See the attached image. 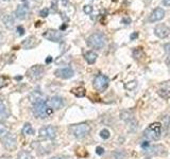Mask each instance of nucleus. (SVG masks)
Returning <instances> with one entry per match:
<instances>
[{
  "instance_id": "nucleus-1",
  "label": "nucleus",
  "mask_w": 170,
  "mask_h": 159,
  "mask_svg": "<svg viewBox=\"0 0 170 159\" xmlns=\"http://www.w3.org/2000/svg\"><path fill=\"white\" fill-rule=\"evenodd\" d=\"M33 113L36 118H40V119H45V118L49 117L52 115L53 110L47 105V101L37 102V103L33 104Z\"/></svg>"
},
{
  "instance_id": "nucleus-2",
  "label": "nucleus",
  "mask_w": 170,
  "mask_h": 159,
  "mask_svg": "<svg viewBox=\"0 0 170 159\" xmlns=\"http://www.w3.org/2000/svg\"><path fill=\"white\" fill-rule=\"evenodd\" d=\"M163 125L160 122H154L147 127L144 131V135L147 139L150 140H158L162 136Z\"/></svg>"
},
{
  "instance_id": "nucleus-3",
  "label": "nucleus",
  "mask_w": 170,
  "mask_h": 159,
  "mask_svg": "<svg viewBox=\"0 0 170 159\" xmlns=\"http://www.w3.org/2000/svg\"><path fill=\"white\" fill-rule=\"evenodd\" d=\"M69 131L76 138H84L90 133V126L87 123H79L69 126Z\"/></svg>"
},
{
  "instance_id": "nucleus-4",
  "label": "nucleus",
  "mask_w": 170,
  "mask_h": 159,
  "mask_svg": "<svg viewBox=\"0 0 170 159\" xmlns=\"http://www.w3.org/2000/svg\"><path fill=\"white\" fill-rule=\"evenodd\" d=\"M87 45L94 49H102L105 46V37L102 33H94L87 37Z\"/></svg>"
},
{
  "instance_id": "nucleus-5",
  "label": "nucleus",
  "mask_w": 170,
  "mask_h": 159,
  "mask_svg": "<svg viewBox=\"0 0 170 159\" xmlns=\"http://www.w3.org/2000/svg\"><path fill=\"white\" fill-rule=\"evenodd\" d=\"M108 83H110V80L106 76H103V74H98V76L95 78L94 80V88L97 90V91H104V90L108 88Z\"/></svg>"
},
{
  "instance_id": "nucleus-6",
  "label": "nucleus",
  "mask_w": 170,
  "mask_h": 159,
  "mask_svg": "<svg viewBox=\"0 0 170 159\" xmlns=\"http://www.w3.org/2000/svg\"><path fill=\"white\" fill-rule=\"evenodd\" d=\"M2 145L4 146V149L8 151H14L17 147V140L16 137L12 134H6V136L2 137Z\"/></svg>"
},
{
  "instance_id": "nucleus-7",
  "label": "nucleus",
  "mask_w": 170,
  "mask_h": 159,
  "mask_svg": "<svg viewBox=\"0 0 170 159\" xmlns=\"http://www.w3.org/2000/svg\"><path fill=\"white\" fill-rule=\"evenodd\" d=\"M44 67L40 65H35L33 67H31L30 69L27 71V76L29 79L33 80V81H37V80L42 79L44 76Z\"/></svg>"
},
{
  "instance_id": "nucleus-8",
  "label": "nucleus",
  "mask_w": 170,
  "mask_h": 159,
  "mask_svg": "<svg viewBox=\"0 0 170 159\" xmlns=\"http://www.w3.org/2000/svg\"><path fill=\"white\" fill-rule=\"evenodd\" d=\"M38 134H40V137L45 138V139H54L56 137V134H58V129L51 125L44 126L40 129Z\"/></svg>"
},
{
  "instance_id": "nucleus-9",
  "label": "nucleus",
  "mask_w": 170,
  "mask_h": 159,
  "mask_svg": "<svg viewBox=\"0 0 170 159\" xmlns=\"http://www.w3.org/2000/svg\"><path fill=\"white\" fill-rule=\"evenodd\" d=\"M43 36H44L46 39L50 40V42H53V43H62L63 42V34L56 30H52V29L44 32Z\"/></svg>"
},
{
  "instance_id": "nucleus-10",
  "label": "nucleus",
  "mask_w": 170,
  "mask_h": 159,
  "mask_svg": "<svg viewBox=\"0 0 170 159\" xmlns=\"http://www.w3.org/2000/svg\"><path fill=\"white\" fill-rule=\"evenodd\" d=\"M47 105L52 110H59L64 106V100L61 97H52L47 101Z\"/></svg>"
},
{
  "instance_id": "nucleus-11",
  "label": "nucleus",
  "mask_w": 170,
  "mask_h": 159,
  "mask_svg": "<svg viewBox=\"0 0 170 159\" xmlns=\"http://www.w3.org/2000/svg\"><path fill=\"white\" fill-rule=\"evenodd\" d=\"M154 33L157 37L160 38H165L167 36L170 35V28L166 24H157L154 29Z\"/></svg>"
},
{
  "instance_id": "nucleus-12",
  "label": "nucleus",
  "mask_w": 170,
  "mask_h": 159,
  "mask_svg": "<svg viewBox=\"0 0 170 159\" xmlns=\"http://www.w3.org/2000/svg\"><path fill=\"white\" fill-rule=\"evenodd\" d=\"M54 74L61 79H70L74 76V72L70 67H65V68H61V69L55 70Z\"/></svg>"
},
{
  "instance_id": "nucleus-13",
  "label": "nucleus",
  "mask_w": 170,
  "mask_h": 159,
  "mask_svg": "<svg viewBox=\"0 0 170 159\" xmlns=\"http://www.w3.org/2000/svg\"><path fill=\"white\" fill-rule=\"evenodd\" d=\"M145 153L149 154V155H161L163 152L165 151L164 146L162 145H150L149 144L147 147L144 149Z\"/></svg>"
},
{
  "instance_id": "nucleus-14",
  "label": "nucleus",
  "mask_w": 170,
  "mask_h": 159,
  "mask_svg": "<svg viewBox=\"0 0 170 159\" xmlns=\"http://www.w3.org/2000/svg\"><path fill=\"white\" fill-rule=\"evenodd\" d=\"M28 14H29V8L27 4H20V6H18L16 11H15V16H16V18L20 20L26 19Z\"/></svg>"
},
{
  "instance_id": "nucleus-15",
  "label": "nucleus",
  "mask_w": 170,
  "mask_h": 159,
  "mask_svg": "<svg viewBox=\"0 0 170 159\" xmlns=\"http://www.w3.org/2000/svg\"><path fill=\"white\" fill-rule=\"evenodd\" d=\"M164 17H165V11L163 10L162 8H156L155 10L151 13L150 17H149V21H151V22L160 21V20H162Z\"/></svg>"
},
{
  "instance_id": "nucleus-16",
  "label": "nucleus",
  "mask_w": 170,
  "mask_h": 159,
  "mask_svg": "<svg viewBox=\"0 0 170 159\" xmlns=\"http://www.w3.org/2000/svg\"><path fill=\"white\" fill-rule=\"evenodd\" d=\"M158 94L161 95L162 98H167L170 95V82H165L161 85L160 89H158Z\"/></svg>"
},
{
  "instance_id": "nucleus-17",
  "label": "nucleus",
  "mask_w": 170,
  "mask_h": 159,
  "mask_svg": "<svg viewBox=\"0 0 170 159\" xmlns=\"http://www.w3.org/2000/svg\"><path fill=\"white\" fill-rule=\"evenodd\" d=\"M30 101L32 102V104L37 103V102H43V101H46V97H45V94L43 92L35 90V91H33L30 94Z\"/></svg>"
},
{
  "instance_id": "nucleus-18",
  "label": "nucleus",
  "mask_w": 170,
  "mask_h": 159,
  "mask_svg": "<svg viewBox=\"0 0 170 159\" xmlns=\"http://www.w3.org/2000/svg\"><path fill=\"white\" fill-rule=\"evenodd\" d=\"M38 45V40L34 36H30V37L26 38L22 43V47L25 49H32V48L36 47Z\"/></svg>"
},
{
  "instance_id": "nucleus-19",
  "label": "nucleus",
  "mask_w": 170,
  "mask_h": 159,
  "mask_svg": "<svg viewBox=\"0 0 170 159\" xmlns=\"http://www.w3.org/2000/svg\"><path fill=\"white\" fill-rule=\"evenodd\" d=\"M9 117H10V110L8 106L4 104V102L0 100V121L6 120Z\"/></svg>"
},
{
  "instance_id": "nucleus-20",
  "label": "nucleus",
  "mask_w": 170,
  "mask_h": 159,
  "mask_svg": "<svg viewBox=\"0 0 170 159\" xmlns=\"http://www.w3.org/2000/svg\"><path fill=\"white\" fill-rule=\"evenodd\" d=\"M84 57H85L86 62H87L88 64H94V63H96L98 55H97V53L94 51H87L84 54Z\"/></svg>"
},
{
  "instance_id": "nucleus-21",
  "label": "nucleus",
  "mask_w": 170,
  "mask_h": 159,
  "mask_svg": "<svg viewBox=\"0 0 170 159\" xmlns=\"http://www.w3.org/2000/svg\"><path fill=\"white\" fill-rule=\"evenodd\" d=\"M2 21H3L4 26H6L8 29H12L13 27H14V24H15L14 18H13L11 15H6V16H3V18H2Z\"/></svg>"
},
{
  "instance_id": "nucleus-22",
  "label": "nucleus",
  "mask_w": 170,
  "mask_h": 159,
  "mask_svg": "<svg viewBox=\"0 0 170 159\" xmlns=\"http://www.w3.org/2000/svg\"><path fill=\"white\" fill-rule=\"evenodd\" d=\"M71 92L74 94L76 97L78 98H83L86 94V90L84 87H82V86H79V87H76V88H72L71 89Z\"/></svg>"
},
{
  "instance_id": "nucleus-23",
  "label": "nucleus",
  "mask_w": 170,
  "mask_h": 159,
  "mask_svg": "<svg viewBox=\"0 0 170 159\" xmlns=\"http://www.w3.org/2000/svg\"><path fill=\"white\" fill-rule=\"evenodd\" d=\"M22 133L26 134V135H33L34 134V129L33 127L31 126L30 123H26L22 127Z\"/></svg>"
},
{
  "instance_id": "nucleus-24",
  "label": "nucleus",
  "mask_w": 170,
  "mask_h": 159,
  "mask_svg": "<svg viewBox=\"0 0 170 159\" xmlns=\"http://www.w3.org/2000/svg\"><path fill=\"white\" fill-rule=\"evenodd\" d=\"M17 159H33V157H32V155H31L30 152L22 151V152H20V153L18 154Z\"/></svg>"
},
{
  "instance_id": "nucleus-25",
  "label": "nucleus",
  "mask_w": 170,
  "mask_h": 159,
  "mask_svg": "<svg viewBox=\"0 0 170 159\" xmlns=\"http://www.w3.org/2000/svg\"><path fill=\"white\" fill-rule=\"evenodd\" d=\"M127 155L123 151H116L113 153V158L114 159H126Z\"/></svg>"
},
{
  "instance_id": "nucleus-26",
  "label": "nucleus",
  "mask_w": 170,
  "mask_h": 159,
  "mask_svg": "<svg viewBox=\"0 0 170 159\" xmlns=\"http://www.w3.org/2000/svg\"><path fill=\"white\" fill-rule=\"evenodd\" d=\"M133 56H134V58H136V60H139V58H142L144 56V51L140 48H137V49H135L133 51Z\"/></svg>"
},
{
  "instance_id": "nucleus-27",
  "label": "nucleus",
  "mask_w": 170,
  "mask_h": 159,
  "mask_svg": "<svg viewBox=\"0 0 170 159\" xmlns=\"http://www.w3.org/2000/svg\"><path fill=\"white\" fill-rule=\"evenodd\" d=\"M9 133V127L3 123H0V137H3Z\"/></svg>"
},
{
  "instance_id": "nucleus-28",
  "label": "nucleus",
  "mask_w": 170,
  "mask_h": 159,
  "mask_svg": "<svg viewBox=\"0 0 170 159\" xmlns=\"http://www.w3.org/2000/svg\"><path fill=\"white\" fill-rule=\"evenodd\" d=\"M121 119L128 122L133 119V116L131 115V113H129V111H123V113H121Z\"/></svg>"
},
{
  "instance_id": "nucleus-29",
  "label": "nucleus",
  "mask_w": 170,
  "mask_h": 159,
  "mask_svg": "<svg viewBox=\"0 0 170 159\" xmlns=\"http://www.w3.org/2000/svg\"><path fill=\"white\" fill-rule=\"evenodd\" d=\"M100 136L102 139H108L110 138V131L108 129H102L100 131Z\"/></svg>"
},
{
  "instance_id": "nucleus-30",
  "label": "nucleus",
  "mask_w": 170,
  "mask_h": 159,
  "mask_svg": "<svg viewBox=\"0 0 170 159\" xmlns=\"http://www.w3.org/2000/svg\"><path fill=\"white\" fill-rule=\"evenodd\" d=\"M6 85V79L4 76H0V88L4 87Z\"/></svg>"
},
{
  "instance_id": "nucleus-31",
  "label": "nucleus",
  "mask_w": 170,
  "mask_h": 159,
  "mask_svg": "<svg viewBox=\"0 0 170 159\" xmlns=\"http://www.w3.org/2000/svg\"><path fill=\"white\" fill-rule=\"evenodd\" d=\"M83 10H84V12L86 13V14H90V13L93 12V6H85Z\"/></svg>"
},
{
  "instance_id": "nucleus-32",
  "label": "nucleus",
  "mask_w": 170,
  "mask_h": 159,
  "mask_svg": "<svg viewBox=\"0 0 170 159\" xmlns=\"http://www.w3.org/2000/svg\"><path fill=\"white\" fill-rule=\"evenodd\" d=\"M48 13H49V10L48 9H44V10H42L40 12V15L42 16V17H46L47 15H48Z\"/></svg>"
},
{
  "instance_id": "nucleus-33",
  "label": "nucleus",
  "mask_w": 170,
  "mask_h": 159,
  "mask_svg": "<svg viewBox=\"0 0 170 159\" xmlns=\"http://www.w3.org/2000/svg\"><path fill=\"white\" fill-rule=\"evenodd\" d=\"M96 153L98 154V155H103L104 149H103V147H101V146H98V147L96 149Z\"/></svg>"
},
{
  "instance_id": "nucleus-34",
  "label": "nucleus",
  "mask_w": 170,
  "mask_h": 159,
  "mask_svg": "<svg viewBox=\"0 0 170 159\" xmlns=\"http://www.w3.org/2000/svg\"><path fill=\"white\" fill-rule=\"evenodd\" d=\"M164 49H165V51L167 52V53H170V43H168V44H166L164 46Z\"/></svg>"
},
{
  "instance_id": "nucleus-35",
  "label": "nucleus",
  "mask_w": 170,
  "mask_h": 159,
  "mask_svg": "<svg viewBox=\"0 0 170 159\" xmlns=\"http://www.w3.org/2000/svg\"><path fill=\"white\" fill-rule=\"evenodd\" d=\"M17 31H18V34H19V35H22V34L25 33V29L22 28V27H18Z\"/></svg>"
},
{
  "instance_id": "nucleus-36",
  "label": "nucleus",
  "mask_w": 170,
  "mask_h": 159,
  "mask_svg": "<svg viewBox=\"0 0 170 159\" xmlns=\"http://www.w3.org/2000/svg\"><path fill=\"white\" fill-rule=\"evenodd\" d=\"M163 3L166 6H170V0H163Z\"/></svg>"
},
{
  "instance_id": "nucleus-37",
  "label": "nucleus",
  "mask_w": 170,
  "mask_h": 159,
  "mask_svg": "<svg viewBox=\"0 0 170 159\" xmlns=\"http://www.w3.org/2000/svg\"><path fill=\"white\" fill-rule=\"evenodd\" d=\"M138 36V34L137 33H133L132 35H131V39H134V38H136Z\"/></svg>"
},
{
  "instance_id": "nucleus-38",
  "label": "nucleus",
  "mask_w": 170,
  "mask_h": 159,
  "mask_svg": "<svg viewBox=\"0 0 170 159\" xmlns=\"http://www.w3.org/2000/svg\"><path fill=\"white\" fill-rule=\"evenodd\" d=\"M51 61H52V57H51V56H48V57L46 58V63H47V64L51 63Z\"/></svg>"
},
{
  "instance_id": "nucleus-39",
  "label": "nucleus",
  "mask_w": 170,
  "mask_h": 159,
  "mask_svg": "<svg viewBox=\"0 0 170 159\" xmlns=\"http://www.w3.org/2000/svg\"><path fill=\"white\" fill-rule=\"evenodd\" d=\"M51 159H66V158L63 157V156H55V157H52Z\"/></svg>"
},
{
  "instance_id": "nucleus-40",
  "label": "nucleus",
  "mask_w": 170,
  "mask_h": 159,
  "mask_svg": "<svg viewBox=\"0 0 170 159\" xmlns=\"http://www.w3.org/2000/svg\"><path fill=\"white\" fill-rule=\"evenodd\" d=\"M130 21H131V19H130V18H126V19H123V20H122V22H128V24H130Z\"/></svg>"
},
{
  "instance_id": "nucleus-41",
  "label": "nucleus",
  "mask_w": 170,
  "mask_h": 159,
  "mask_svg": "<svg viewBox=\"0 0 170 159\" xmlns=\"http://www.w3.org/2000/svg\"><path fill=\"white\" fill-rule=\"evenodd\" d=\"M168 63H169V65H170V56H169V58H168Z\"/></svg>"
},
{
  "instance_id": "nucleus-42",
  "label": "nucleus",
  "mask_w": 170,
  "mask_h": 159,
  "mask_svg": "<svg viewBox=\"0 0 170 159\" xmlns=\"http://www.w3.org/2000/svg\"><path fill=\"white\" fill-rule=\"evenodd\" d=\"M6 1H9V0H6Z\"/></svg>"
}]
</instances>
